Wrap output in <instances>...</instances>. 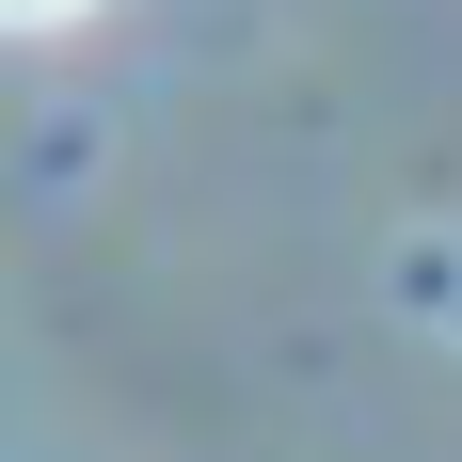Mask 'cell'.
I'll return each mask as SVG.
<instances>
[{
    "mask_svg": "<svg viewBox=\"0 0 462 462\" xmlns=\"http://www.w3.org/2000/svg\"><path fill=\"white\" fill-rule=\"evenodd\" d=\"M64 16H96V0H0V32H64Z\"/></svg>",
    "mask_w": 462,
    "mask_h": 462,
    "instance_id": "obj_1",
    "label": "cell"
}]
</instances>
